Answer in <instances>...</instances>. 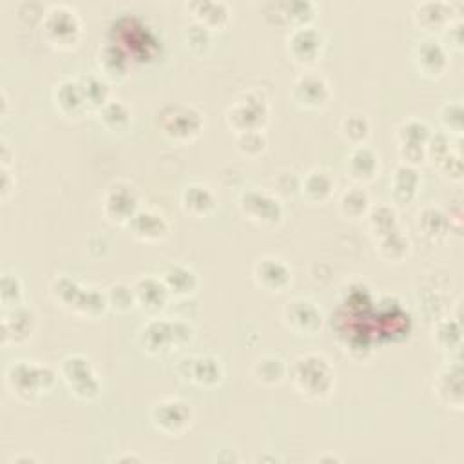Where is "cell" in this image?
<instances>
[{
    "mask_svg": "<svg viewBox=\"0 0 464 464\" xmlns=\"http://www.w3.org/2000/svg\"><path fill=\"white\" fill-rule=\"evenodd\" d=\"M53 102L58 112L71 120H78L91 112L78 78H62L60 82H56V85L53 87Z\"/></svg>",
    "mask_w": 464,
    "mask_h": 464,
    "instance_id": "cb8c5ba5",
    "label": "cell"
},
{
    "mask_svg": "<svg viewBox=\"0 0 464 464\" xmlns=\"http://www.w3.org/2000/svg\"><path fill=\"white\" fill-rule=\"evenodd\" d=\"M236 145L241 154H245L248 158H256L265 150L266 138H265L263 130L241 132V134H236Z\"/></svg>",
    "mask_w": 464,
    "mask_h": 464,
    "instance_id": "c3c4849f",
    "label": "cell"
},
{
    "mask_svg": "<svg viewBox=\"0 0 464 464\" xmlns=\"http://www.w3.org/2000/svg\"><path fill=\"white\" fill-rule=\"evenodd\" d=\"M67 390L80 401H94L102 393V382L91 364L82 353H71L60 362L58 370Z\"/></svg>",
    "mask_w": 464,
    "mask_h": 464,
    "instance_id": "9c48e42d",
    "label": "cell"
},
{
    "mask_svg": "<svg viewBox=\"0 0 464 464\" xmlns=\"http://www.w3.org/2000/svg\"><path fill=\"white\" fill-rule=\"evenodd\" d=\"M132 232V236L140 241H147V243H154V241H161L167 237L169 234V223L167 219L149 208H140L132 219L127 225Z\"/></svg>",
    "mask_w": 464,
    "mask_h": 464,
    "instance_id": "83f0119b",
    "label": "cell"
},
{
    "mask_svg": "<svg viewBox=\"0 0 464 464\" xmlns=\"http://www.w3.org/2000/svg\"><path fill=\"white\" fill-rule=\"evenodd\" d=\"M161 132L178 143H188L199 136L203 129V116L190 105H165L158 112Z\"/></svg>",
    "mask_w": 464,
    "mask_h": 464,
    "instance_id": "30bf717a",
    "label": "cell"
},
{
    "mask_svg": "<svg viewBox=\"0 0 464 464\" xmlns=\"http://www.w3.org/2000/svg\"><path fill=\"white\" fill-rule=\"evenodd\" d=\"M252 277L254 283L270 294H277L283 292L292 279V272L288 268V265L279 259V257H272V256H265L261 259L256 261L254 270H252Z\"/></svg>",
    "mask_w": 464,
    "mask_h": 464,
    "instance_id": "603a6c76",
    "label": "cell"
},
{
    "mask_svg": "<svg viewBox=\"0 0 464 464\" xmlns=\"http://www.w3.org/2000/svg\"><path fill=\"white\" fill-rule=\"evenodd\" d=\"M109 42L116 44L130 62L150 63L161 56L163 45L158 33L138 14L120 13L109 25Z\"/></svg>",
    "mask_w": 464,
    "mask_h": 464,
    "instance_id": "7a4b0ae2",
    "label": "cell"
},
{
    "mask_svg": "<svg viewBox=\"0 0 464 464\" xmlns=\"http://www.w3.org/2000/svg\"><path fill=\"white\" fill-rule=\"evenodd\" d=\"M265 13L277 25H290V29L310 25L315 16V4L310 0H286V2H270L265 5Z\"/></svg>",
    "mask_w": 464,
    "mask_h": 464,
    "instance_id": "d4e9b609",
    "label": "cell"
},
{
    "mask_svg": "<svg viewBox=\"0 0 464 464\" xmlns=\"http://www.w3.org/2000/svg\"><path fill=\"white\" fill-rule=\"evenodd\" d=\"M366 219H368V230H370L373 239H379V237H382V236L399 228L397 212L390 205L370 207V210L366 214Z\"/></svg>",
    "mask_w": 464,
    "mask_h": 464,
    "instance_id": "60d3db41",
    "label": "cell"
},
{
    "mask_svg": "<svg viewBox=\"0 0 464 464\" xmlns=\"http://www.w3.org/2000/svg\"><path fill=\"white\" fill-rule=\"evenodd\" d=\"M167 292L174 297H188L198 288V276L185 265H170L160 276Z\"/></svg>",
    "mask_w": 464,
    "mask_h": 464,
    "instance_id": "e575fe53",
    "label": "cell"
},
{
    "mask_svg": "<svg viewBox=\"0 0 464 464\" xmlns=\"http://www.w3.org/2000/svg\"><path fill=\"white\" fill-rule=\"evenodd\" d=\"M464 372L460 359L450 361L433 379V395L440 404L453 410H462L464 404Z\"/></svg>",
    "mask_w": 464,
    "mask_h": 464,
    "instance_id": "ffe728a7",
    "label": "cell"
},
{
    "mask_svg": "<svg viewBox=\"0 0 464 464\" xmlns=\"http://www.w3.org/2000/svg\"><path fill=\"white\" fill-rule=\"evenodd\" d=\"M430 134V127L417 118H408L397 127L395 140L402 163L415 167L426 160V143Z\"/></svg>",
    "mask_w": 464,
    "mask_h": 464,
    "instance_id": "2e32d148",
    "label": "cell"
},
{
    "mask_svg": "<svg viewBox=\"0 0 464 464\" xmlns=\"http://www.w3.org/2000/svg\"><path fill=\"white\" fill-rule=\"evenodd\" d=\"M375 243H377L379 256L388 263L404 261L410 254V248H411V243H410L408 236L401 228L375 239Z\"/></svg>",
    "mask_w": 464,
    "mask_h": 464,
    "instance_id": "ab89813d",
    "label": "cell"
},
{
    "mask_svg": "<svg viewBox=\"0 0 464 464\" xmlns=\"http://www.w3.org/2000/svg\"><path fill=\"white\" fill-rule=\"evenodd\" d=\"M437 169L440 170V174L448 179L453 181H460L462 178V160H460V152L459 150H450L439 163Z\"/></svg>",
    "mask_w": 464,
    "mask_h": 464,
    "instance_id": "816d5d0a",
    "label": "cell"
},
{
    "mask_svg": "<svg viewBox=\"0 0 464 464\" xmlns=\"http://www.w3.org/2000/svg\"><path fill=\"white\" fill-rule=\"evenodd\" d=\"M132 290H134L136 308H140L141 312H147L150 315L160 314L170 297L163 281L156 276L138 277L132 285Z\"/></svg>",
    "mask_w": 464,
    "mask_h": 464,
    "instance_id": "484cf974",
    "label": "cell"
},
{
    "mask_svg": "<svg viewBox=\"0 0 464 464\" xmlns=\"http://www.w3.org/2000/svg\"><path fill=\"white\" fill-rule=\"evenodd\" d=\"M100 125L109 132H125L130 125V111L120 100H109L103 107L96 111Z\"/></svg>",
    "mask_w": 464,
    "mask_h": 464,
    "instance_id": "74e56055",
    "label": "cell"
},
{
    "mask_svg": "<svg viewBox=\"0 0 464 464\" xmlns=\"http://www.w3.org/2000/svg\"><path fill=\"white\" fill-rule=\"evenodd\" d=\"M78 80L82 85L83 98L89 105V111L96 112L100 107H103L111 100L109 82L103 76H100V72H87Z\"/></svg>",
    "mask_w": 464,
    "mask_h": 464,
    "instance_id": "f35d334b",
    "label": "cell"
},
{
    "mask_svg": "<svg viewBox=\"0 0 464 464\" xmlns=\"http://www.w3.org/2000/svg\"><path fill=\"white\" fill-rule=\"evenodd\" d=\"M56 379L58 373L51 366L34 361H13L5 368V384L9 392L25 402H33L49 393L54 388Z\"/></svg>",
    "mask_w": 464,
    "mask_h": 464,
    "instance_id": "8992f818",
    "label": "cell"
},
{
    "mask_svg": "<svg viewBox=\"0 0 464 464\" xmlns=\"http://www.w3.org/2000/svg\"><path fill=\"white\" fill-rule=\"evenodd\" d=\"M332 328L341 352L366 361L375 344L404 341L411 334V315L399 297L375 299L364 281H352L341 292Z\"/></svg>",
    "mask_w": 464,
    "mask_h": 464,
    "instance_id": "6da1fadb",
    "label": "cell"
},
{
    "mask_svg": "<svg viewBox=\"0 0 464 464\" xmlns=\"http://www.w3.org/2000/svg\"><path fill=\"white\" fill-rule=\"evenodd\" d=\"M286 51L297 65L312 67L323 56L324 36L314 25L290 29V33L286 34Z\"/></svg>",
    "mask_w": 464,
    "mask_h": 464,
    "instance_id": "9a60e30c",
    "label": "cell"
},
{
    "mask_svg": "<svg viewBox=\"0 0 464 464\" xmlns=\"http://www.w3.org/2000/svg\"><path fill=\"white\" fill-rule=\"evenodd\" d=\"M181 208L194 218H205L216 208L214 192L201 183H190L181 190Z\"/></svg>",
    "mask_w": 464,
    "mask_h": 464,
    "instance_id": "d6a6232c",
    "label": "cell"
},
{
    "mask_svg": "<svg viewBox=\"0 0 464 464\" xmlns=\"http://www.w3.org/2000/svg\"><path fill=\"white\" fill-rule=\"evenodd\" d=\"M13 185H14V183L9 181V172H7V169L2 167V185H0V187H2V188H0V198H2V199H7V196H9Z\"/></svg>",
    "mask_w": 464,
    "mask_h": 464,
    "instance_id": "f5cc1de1",
    "label": "cell"
},
{
    "mask_svg": "<svg viewBox=\"0 0 464 464\" xmlns=\"http://www.w3.org/2000/svg\"><path fill=\"white\" fill-rule=\"evenodd\" d=\"M299 188L310 203H324L334 194L335 179L326 169L315 167L304 174V178L299 183Z\"/></svg>",
    "mask_w": 464,
    "mask_h": 464,
    "instance_id": "836d02e7",
    "label": "cell"
},
{
    "mask_svg": "<svg viewBox=\"0 0 464 464\" xmlns=\"http://www.w3.org/2000/svg\"><path fill=\"white\" fill-rule=\"evenodd\" d=\"M13 462H36L34 457H16L13 459Z\"/></svg>",
    "mask_w": 464,
    "mask_h": 464,
    "instance_id": "11a10c76",
    "label": "cell"
},
{
    "mask_svg": "<svg viewBox=\"0 0 464 464\" xmlns=\"http://www.w3.org/2000/svg\"><path fill=\"white\" fill-rule=\"evenodd\" d=\"M36 328V315L31 306L24 303L13 308H2V321H0V343L2 346L9 344H22L25 343Z\"/></svg>",
    "mask_w": 464,
    "mask_h": 464,
    "instance_id": "d6986e66",
    "label": "cell"
},
{
    "mask_svg": "<svg viewBox=\"0 0 464 464\" xmlns=\"http://www.w3.org/2000/svg\"><path fill=\"white\" fill-rule=\"evenodd\" d=\"M44 40L60 51L72 49L82 36V22L76 11L65 4L51 5L40 22Z\"/></svg>",
    "mask_w": 464,
    "mask_h": 464,
    "instance_id": "52a82bcc",
    "label": "cell"
},
{
    "mask_svg": "<svg viewBox=\"0 0 464 464\" xmlns=\"http://www.w3.org/2000/svg\"><path fill=\"white\" fill-rule=\"evenodd\" d=\"M239 210L246 219L259 227H276L283 219V207L281 201L256 187H250L239 194L237 199Z\"/></svg>",
    "mask_w": 464,
    "mask_h": 464,
    "instance_id": "4fadbf2b",
    "label": "cell"
},
{
    "mask_svg": "<svg viewBox=\"0 0 464 464\" xmlns=\"http://www.w3.org/2000/svg\"><path fill=\"white\" fill-rule=\"evenodd\" d=\"M464 24H462V18L460 16H455L444 29H442V40L440 44L446 47V49H451V51H462V45H464Z\"/></svg>",
    "mask_w": 464,
    "mask_h": 464,
    "instance_id": "f907efd6",
    "label": "cell"
},
{
    "mask_svg": "<svg viewBox=\"0 0 464 464\" xmlns=\"http://www.w3.org/2000/svg\"><path fill=\"white\" fill-rule=\"evenodd\" d=\"M194 339V328L183 319H161L150 317L138 330L136 341L141 352L152 357L169 355L179 348H185Z\"/></svg>",
    "mask_w": 464,
    "mask_h": 464,
    "instance_id": "277c9868",
    "label": "cell"
},
{
    "mask_svg": "<svg viewBox=\"0 0 464 464\" xmlns=\"http://www.w3.org/2000/svg\"><path fill=\"white\" fill-rule=\"evenodd\" d=\"M464 111H462V103L460 100H453V102H446L440 111H439V118L442 127L446 129V134H457L460 136L464 130Z\"/></svg>",
    "mask_w": 464,
    "mask_h": 464,
    "instance_id": "f6af8a7d",
    "label": "cell"
},
{
    "mask_svg": "<svg viewBox=\"0 0 464 464\" xmlns=\"http://www.w3.org/2000/svg\"><path fill=\"white\" fill-rule=\"evenodd\" d=\"M411 62H413V67L419 71V74H422L424 78L435 80L448 71L450 54L439 38L424 36L415 42L411 49Z\"/></svg>",
    "mask_w": 464,
    "mask_h": 464,
    "instance_id": "e0dca14e",
    "label": "cell"
},
{
    "mask_svg": "<svg viewBox=\"0 0 464 464\" xmlns=\"http://www.w3.org/2000/svg\"><path fill=\"white\" fill-rule=\"evenodd\" d=\"M370 210V196L361 187H350L339 198V212L346 219L366 218Z\"/></svg>",
    "mask_w": 464,
    "mask_h": 464,
    "instance_id": "b9f144b4",
    "label": "cell"
},
{
    "mask_svg": "<svg viewBox=\"0 0 464 464\" xmlns=\"http://www.w3.org/2000/svg\"><path fill=\"white\" fill-rule=\"evenodd\" d=\"M183 40L192 53H205L212 42V33L198 22H192L183 31Z\"/></svg>",
    "mask_w": 464,
    "mask_h": 464,
    "instance_id": "7dc6e473",
    "label": "cell"
},
{
    "mask_svg": "<svg viewBox=\"0 0 464 464\" xmlns=\"http://www.w3.org/2000/svg\"><path fill=\"white\" fill-rule=\"evenodd\" d=\"M49 294L60 308L87 319H96L109 308L105 290L83 286L65 274L56 276L51 281Z\"/></svg>",
    "mask_w": 464,
    "mask_h": 464,
    "instance_id": "5b68a950",
    "label": "cell"
},
{
    "mask_svg": "<svg viewBox=\"0 0 464 464\" xmlns=\"http://www.w3.org/2000/svg\"><path fill=\"white\" fill-rule=\"evenodd\" d=\"M341 134L353 147L364 145L370 136V121L361 112H350L341 120Z\"/></svg>",
    "mask_w": 464,
    "mask_h": 464,
    "instance_id": "7bdbcfd3",
    "label": "cell"
},
{
    "mask_svg": "<svg viewBox=\"0 0 464 464\" xmlns=\"http://www.w3.org/2000/svg\"><path fill=\"white\" fill-rule=\"evenodd\" d=\"M419 188H420V176L417 169L406 163L397 165L390 179L392 198L397 203H410L419 194Z\"/></svg>",
    "mask_w": 464,
    "mask_h": 464,
    "instance_id": "1f68e13d",
    "label": "cell"
},
{
    "mask_svg": "<svg viewBox=\"0 0 464 464\" xmlns=\"http://www.w3.org/2000/svg\"><path fill=\"white\" fill-rule=\"evenodd\" d=\"M451 150V140L450 134L439 130V132H431L426 143V158L433 161V165H437L448 152Z\"/></svg>",
    "mask_w": 464,
    "mask_h": 464,
    "instance_id": "681fc988",
    "label": "cell"
},
{
    "mask_svg": "<svg viewBox=\"0 0 464 464\" xmlns=\"http://www.w3.org/2000/svg\"><path fill=\"white\" fill-rule=\"evenodd\" d=\"M116 460L121 462V460H141V459L140 457H132V455H125V457H118Z\"/></svg>",
    "mask_w": 464,
    "mask_h": 464,
    "instance_id": "9f6ffc18",
    "label": "cell"
},
{
    "mask_svg": "<svg viewBox=\"0 0 464 464\" xmlns=\"http://www.w3.org/2000/svg\"><path fill=\"white\" fill-rule=\"evenodd\" d=\"M417 227L420 234L430 241H440L448 237L451 230V218L440 207L428 205L419 212Z\"/></svg>",
    "mask_w": 464,
    "mask_h": 464,
    "instance_id": "d590c367",
    "label": "cell"
},
{
    "mask_svg": "<svg viewBox=\"0 0 464 464\" xmlns=\"http://www.w3.org/2000/svg\"><path fill=\"white\" fill-rule=\"evenodd\" d=\"M136 188L127 181H114L107 187L102 199V212L105 219L112 225H129L138 208Z\"/></svg>",
    "mask_w": 464,
    "mask_h": 464,
    "instance_id": "5bb4252c",
    "label": "cell"
},
{
    "mask_svg": "<svg viewBox=\"0 0 464 464\" xmlns=\"http://www.w3.org/2000/svg\"><path fill=\"white\" fill-rule=\"evenodd\" d=\"M288 375V364L274 353H266L256 359L252 364V377L263 386H276Z\"/></svg>",
    "mask_w": 464,
    "mask_h": 464,
    "instance_id": "8d00e7d4",
    "label": "cell"
},
{
    "mask_svg": "<svg viewBox=\"0 0 464 464\" xmlns=\"http://www.w3.org/2000/svg\"><path fill=\"white\" fill-rule=\"evenodd\" d=\"M288 375L295 392L308 401H324L335 384V368L317 352L297 355L288 366Z\"/></svg>",
    "mask_w": 464,
    "mask_h": 464,
    "instance_id": "3957f363",
    "label": "cell"
},
{
    "mask_svg": "<svg viewBox=\"0 0 464 464\" xmlns=\"http://www.w3.org/2000/svg\"><path fill=\"white\" fill-rule=\"evenodd\" d=\"M346 170L357 183H370L379 174V156L368 145H357L346 158Z\"/></svg>",
    "mask_w": 464,
    "mask_h": 464,
    "instance_id": "f546056e",
    "label": "cell"
},
{
    "mask_svg": "<svg viewBox=\"0 0 464 464\" xmlns=\"http://www.w3.org/2000/svg\"><path fill=\"white\" fill-rule=\"evenodd\" d=\"M433 344L440 353L450 357V361L460 359L462 348V326L459 319L440 317L433 324Z\"/></svg>",
    "mask_w": 464,
    "mask_h": 464,
    "instance_id": "f1b7e54d",
    "label": "cell"
},
{
    "mask_svg": "<svg viewBox=\"0 0 464 464\" xmlns=\"http://www.w3.org/2000/svg\"><path fill=\"white\" fill-rule=\"evenodd\" d=\"M105 297L107 306L120 314H125L136 306L132 285L127 283H112L109 288H105Z\"/></svg>",
    "mask_w": 464,
    "mask_h": 464,
    "instance_id": "ee69618b",
    "label": "cell"
},
{
    "mask_svg": "<svg viewBox=\"0 0 464 464\" xmlns=\"http://www.w3.org/2000/svg\"><path fill=\"white\" fill-rule=\"evenodd\" d=\"M270 118V107L263 94L257 91L243 92L232 105L227 109L225 120L227 125L236 132H250L263 130Z\"/></svg>",
    "mask_w": 464,
    "mask_h": 464,
    "instance_id": "ba28073f",
    "label": "cell"
},
{
    "mask_svg": "<svg viewBox=\"0 0 464 464\" xmlns=\"http://www.w3.org/2000/svg\"><path fill=\"white\" fill-rule=\"evenodd\" d=\"M413 24L428 33L426 36H433V33H442V29L459 16L453 4L444 0H424L413 7Z\"/></svg>",
    "mask_w": 464,
    "mask_h": 464,
    "instance_id": "7402d4cb",
    "label": "cell"
},
{
    "mask_svg": "<svg viewBox=\"0 0 464 464\" xmlns=\"http://www.w3.org/2000/svg\"><path fill=\"white\" fill-rule=\"evenodd\" d=\"M24 288L22 281L14 274H4L0 281V303L2 308H13L22 304Z\"/></svg>",
    "mask_w": 464,
    "mask_h": 464,
    "instance_id": "bcb514c9",
    "label": "cell"
},
{
    "mask_svg": "<svg viewBox=\"0 0 464 464\" xmlns=\"http://www.w3.org/2000/svg\"><path fill=\"white\" fill-rule=\"evenodd\" d=\"M187 9L190 11L194 22L201 24L210 33L225 27L230 18V9L221 0H192L187 4Z\"/></svg>",
    "mask_w": 464,
    "mask_h": 464,
    "instance_id": "4dcf8cb0",
    "label": "cell"
},
{
    "mask_svg": "<svg viewBox=\"0 0 464 464\" xmlns=\"http://www.w3.org/2000/svg\"><path fill=\"white\" fill-rule=\"evenodd\" d=\"M332 96L324 76L315 71H306L295 78L292 85V100L303 109H321Z\"/></svg>",
    "mask_w": 464,
    "mask_h": 464,
    "instance_id": "44dd1931",
    "label": "cell"
},
{
    "mask_svg": "<svg viewBox=\"0 0 464 464\" xmlns=\"http://www.w3.org/2000/svg\"><path fill=\"white\" fill-rule=\"evenodd\" d=\"M130 63L132 62L125 54V51L120 49L116 44H112L109 40L103 45H100V49L96 53L98 72L107 82H121V80H125L127 74H129Z\"/></svg>",
    "mask_w": 464,
    "mask_h": 464,
    "instance_id": "4316f807",
    "label": "cell"
},
{
    "mask_svg": "<svg viewBox=\"0 0 464 464\" xmlns=\"http://www.w3.org/2000/svg\"><path fill=\"white\" fill-rule=\"evenodd\" d=\"M0 160H2V167L7 169L9 165V160H11V150H9V145L5 140H2V147H0Z\"/></svg>",
    "mask_w": 464,
    "mask_h": 464,
    "instance_id": "db71d44e",
    "label": "cell"
},
{
    "mask_svg": "<svg viewBox=\"0 0 464 464\" xmlns=\"http://www.w3.org/2000/svg\"><path fill=\"white\" fill-rule=\"evenodd\" d=\"M192 419L190 404L179 397H163L150 408L152 426L169 437L183 435L190 428Z\"/></svg>",
    "mask_w": 464,
    "mask_h": 464,
    "instance_id": "8fae6325",
    "label": "cell"
},
{
    "mask_svg": "<svg viewBox=\"0 0 464 464\" xmlns=\"http://www.w3.org/2000/svg\"><path fill=\"white\" fill-rule=\"evenodd\" d=\"M176 373L183 382L207 390L219 386L225 377L221 361L208 353L181 357L176 364Z\"/></svg>",
    "mask_w": 464,
    "mask_h": 464,
    "instance_id": "7c38bea8",
    "label": "cell"
},
{
    "mask_svg": "<svg viewBox=\"0 0 464 464\" xmlns=\"http://www.w3.org/2000/svg\"><path fill=\"white\" fill-rule=\"evenodd\" d=\"M323 321L324 317L321 308L306 297H294L283 306V323L297 335L319 334V330L323 328Z\"/></svg>",
    "mask_w": 464,
    "mask_h": 464,
    "instance_id": "ac0fdd59",
    "label": "cell"
}]
</instances>
